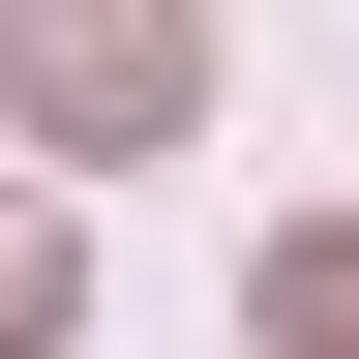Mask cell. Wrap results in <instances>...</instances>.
I'll use <instances>...</instances> for the list:
<instances>
[{"instance_id":"7a4b0ae2","label":"cell","mask_w":359,"mask_h":359,"mask_svg":"<svg viewBox=\"0 0 359 359\" xmlns=\"http://www.w3.org/2000/svg\"><path fill=\"white\" fill-rule=\"evenodd\" d=\"M269 359H359V210H299V240H269Z\"/></svg>"},{"instance_id":"6da1fadb","label":"cell","mask_w":359,"mask_h":359,"mask_svg":"<svg viewBox=\"0 0 359 359\" xmlns=\"http://www.w3.org/2000/svg\"><path fill=\"white\" fill-rule=\"evenodd\" d=\"M0 90H30V150H180L210 120V0H30Z\"/></svg>"},{"instance_id":"3957f363","label":"cell","mask_w":359,"mask_h":359,"mask_svg":"<svg viewBox=\"0 0 359 359\" xmlns=\"http://www.w3.org/2000/svg\"><path fill=\"white\" fill-rule=\"evenodd\" d=\"M30 330H60V210H0V359H30Z\"/></svg>"}]
</instances>
